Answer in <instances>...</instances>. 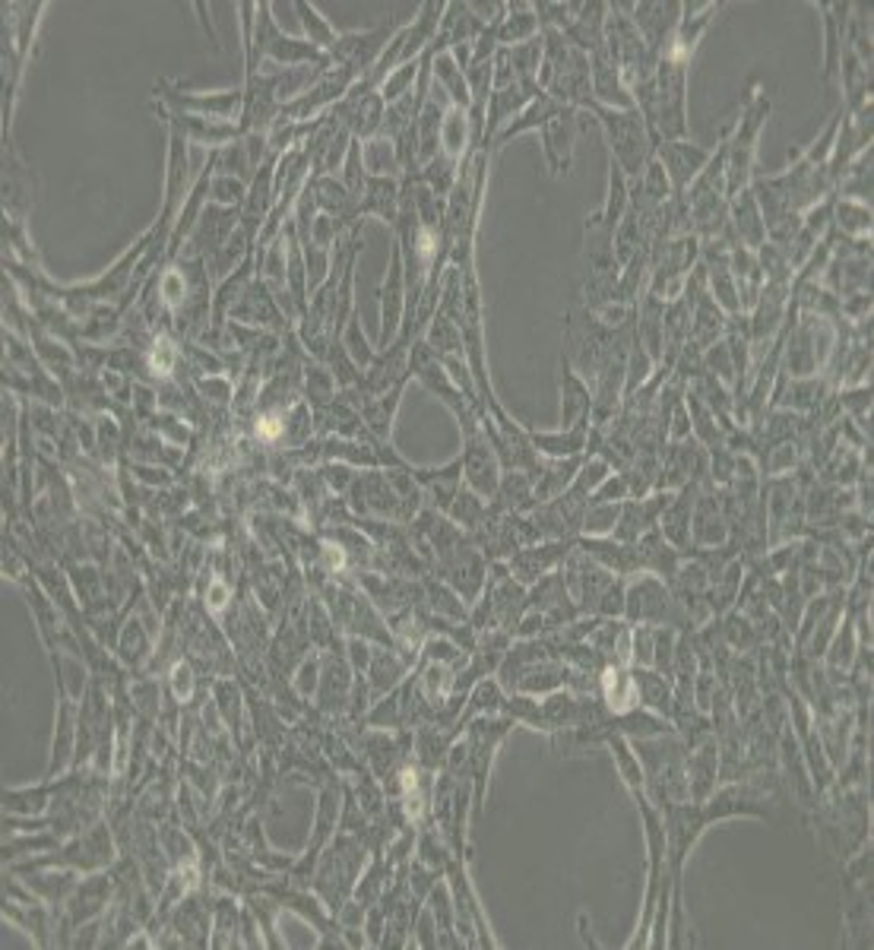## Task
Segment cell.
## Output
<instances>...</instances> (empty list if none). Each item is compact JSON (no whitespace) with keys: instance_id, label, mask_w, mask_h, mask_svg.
<instances>
[{"instance_id":"1","label":"cell","mask_w":874,"mask_h":950,"mask_svg":"<svg viewBox=\"0 0 874 950\" xmlns=\"http://www.w3.org/2000/svg\"><path fill=\"white\" fill-rule=\"evenodd\" d=\"M774 111V101L761 83L751 86L748 99L741 105L739 121L729 128V153H726V197H736L739 191L751 188L754 165H757V140Z\"/></svg>"},{"instance_id":"2","label":"cell","mask_w":874,"mask_h":950,"mask_svg":"<svg viewBox=\"0 0 874 950\" xmlns=\"http://www.w3.org/2000/svg\"><path fill=\"white\" fill-rule=\"evenodd\" d=\"M583 111H590L599 121V128L608 140V149H611V163L628 175V181H638L646 163L656 153V143L646 131L643 115L638 108H606L596 101H590Z\"/></svg>"},{"instance_id":"3","label":"cell","mask_w":874,"mask_h":950,"mask_svg":"<svg viewBox=\"0 0 874 950\" xmlns=\"http://www.w3.org/2000/svg\"><path fill=\"white\" fill-rule=\"evenodd\" d=\"M159 105L181 115H197L222 124H241L244 115V89H222V93H184L171 80H159L156 86Z\"/></svg>"},{"instance_id":"4","label":"cell","mask_w":874,"mask_h":950,"mask_svg":"<svg viewBox=\"0 0 874 950\" xmlns=\"http://www.w3.org/2000/svg\"><path fill=\"white\" fill-rule=\"evenodd\" d=\"M397 23H393V13L387 20V26H374V29H355V33H339V38L333 41V48L327 51V61L330 67H345L355 83L368 73L371 67L377 64V58L384 55V48L390 45V38L397 35Z\"/></svg>"},{"instance_id":"5","label":"cell","mask_w":874,"mask_h":950,"mask_svg":"<svg viewBox=\"0 0 874 950\" xmlns=\"http://www.w3.org/2000/svg\"><path fill=\"white\" fill-rule=\"evenodd\" d=\"M580 108H568V105H558L545 124L538 128V136H542V156H545V165L548 171L558 178V175H568V168L573 163V146H576V133H580Z\"/></svg>"},{"instance_id":"6","label":"cell","mask_w":874,"mask_h":950,"mask_svg":"<svg viewBox=\"0 0 874 950\" xmlns=\"http://www.w3.org/2000/svg\"><path fill=\"white\" fill-rule=\"evenodd\" d=\"M653 156L659 159L666 178H669V184H672V197H684L688 188L701 178V171L709 163L713 149L697 146L691 140H666V143H656V153Z\"/></svg>"},{"instance_id":"7","label":"cell","mask_w":874,"mask_h":950,"mask_svg":"<svg viewBox=\"0 0 874 950\" xmlns=\"http://www.w3.org/2000/svg\"><path fill=\"white\" fill-rule=\"evenodd\" d=\"M628 16H631L640 38L646 41V48L659 58L678 29L681 3H675V0H669V3H628Z\"/></svg>"},{"instance_id":"8","label":"cell","mask_w":874,"mask_h":950,"mask_svg":"<svg viewBox=\"0 0 874 950\" xmlns=\"http://www.w3.org/2000/svg\"><path fill=\"white\" fill-rule=\"evenodd\" d=\"M166 124L181 131L187 136V143H201V146H229L235 143L238 136H244L241 124H222V121H209V118H197V115H181V111H171L166 105H159Z\"/></svg>"},{"instance_id":"9","label":"cell","mask_w":874,"mask_h":950,"mask_svg":"<svg viewBox=\"0 0 874 950\" xmlns=\"http://www.w3.org/2000/svg\"><path fill=\"white\" fill-rule=\"evenodd\" d=\"M817 13L824 16V80L834 83L840 76L842 45H846V29L852 16V3H817Z\"/></svg>"},{"instance_id":"10","label":"cell","mask_w":874,"mask_h":950,"mask_svg":"<svg viewBox=\"0 0 874 950\" xmlns=\"http://www.w3.org/2000/svg\"><path fill=\"white\" fill-rule=\"evenodd\" d=\"M403 203V178H368L365 194L359 200V213L380 216L384 223H400Z\"/></svg>"},{"instance_id":"11","label":"cell","mask_w":874,"mask_h":950,"mask_svg":"<svg viewBox=\"0 0 874 950\" xmlns=\"http://www.w3.org/2000/svg\"><path fill=\"white\" fill-rule=\"evenodd\" d=\"M542 33L536 16V7L533 3H505V20L498 23V45L501 48H510V45H523L530 38H536Z\"/></svg>"},{"instance_id":"12","label":"cell","mask_w":874,"mask_h":950,"mask_svg":"<svg viewBox=\"0 0 874 950\" xmlns=\"http://www.w3.org/2000/svg\"><path fill=\"white\" fill-rule=\"evenodd\" d=\"M435 51V45H432ZM432 80L447 93V99L453 101L457 108L470 111V86H466V70L457 64V58L450 51H435L432 58Z\"/></svg>"},{"instance_id":"13","label":"cell","mask_w":874,"mask_h":950,"mask_svg":"<svg viewBox=\"0 0 874 950\" xmlns=\"http://www.w3.org/2000/svg\"><path fill=\"white\" fill-rule=\"evenodd\" d=\"M362 159H365L368 178H403V163H400L397 143L387 140L384 133L362 143Z\"/></svg>"},{"instance_id":"14","label":"cell","mask_w":874,"mask_h":950,"mask_svg":"<svg viewBox=\"0 0 874 950\" xmlns=\"http://www.w3.org/2000/svg\"><path fill=\"white\" fill-rule=\"evenodd\" d=\"M555 108H558V101L551 99V96H545V93H538L536 99L530 101V105H526V108H523V111L507 124L505 131L495 136V149L507 146L513 136H523V133H533V131L538 133V128L545 124V118H548Z\"/></svg>"},{"instance_id":"15","label":"cell","mask_w":874,"mask_h":950,"mask_svg":"<svg viewBox=\"0 0 874 950\" xmlns=\"http://www.w3.org/2000/svg\"><path fill=\"white\" fill-rule=\"evenodd\" d=\"M295 7V13H299V20H302V29H304V38L314 45V48H320V51H330L333 48V41L339 38V33L333 29V23L314 7V3H304V0H295L292 3Z\"/></svg>"},{"instance_id":"16","label":"cell","mask_w":874,"mask_h":950,"mask_svg":"<svg viewBox=\"0 0 874 950\" xmlns=\"http://www.w3.org/2000/svg\"><path fill=\"white\" fill-rule=\"evenodd\" d=\"M732 209H736V226H739L741 238H748L751 244H757L764 238V223H761V206L751 194V188L739 191L732 197Z\"/></svg>"},{"instance_id":"17","label":"cell","mask_w":874,"mask_h":950,"mask_svg":"<svg viewBox=\"0 0 874 950\" xmlns=\"http://www.w3.org/2000/svg\"><path fill=\"white\" fill-rule=\"evenodd\" d=\"M400 296H403V279H400V251H393V266L384 286V342L397 333L400 324Z\"/></svg>"},{"instance_id":"18","label":"cell","mask_w":874,"mask_h":950,"mask_svg":"<svg viewBox=\"0 0 874 950\" xmlns=\"http://www.w3.org/2000/svg\"><path fill=\"white\" fill-rule=\"evenodd\" d=\"M342 188L352 194L355 200H362L365 194V184H368V171H365V159H362V140H352L349 153H345V163H342Z\"/></svg>"},{"instance_id":"19","label":"cell","mask_w":874,"mask_h":950,"mask_svg":"<svg viewBox=\"0 0 874 950\" xmlns=\"http://www.w3.org/2000/svg\"><path fill=\"white\" fill-rule=\"evenodd\" d=\"M418 73H422V58L418 61H412V64H403L397 67L387 80H384V86H380V96H384V101L387 105H393V101H400L403 96H409L412 93V86L418 83Z\"/></svg>"},{"instance_id":"20","label":"cell","mask_w":874,"mask_h":950,"mask_svg":"<svg viewBox=\"0 0 874 950\" xmlns=\"http://www.w3.org/2000/svg\"><path fill=\"white\" fill-rule=\"evenodd\" d=\"M247 181H241V178H235V175H213V181H209V197L216 200L219 206H226V209H235V206H241L244 200H247Z\"/></svg>"},{"instance_id":"21","label":"cell","mask_w":874,"mask_h":950,"mask_svg":"<svg viewBox=\"0 0 874 950\" xmlns=\"http://www.w3.org/2000/svg\"><path fill=\"white\" fill-rule=\"evenodd\" d=\"M533 441L551 457H571L583 447V425H573L565 434H533Z\"/></svg>"},{"instance_id":"22","label":"cell","mask_w":874,"mask_h":950,"mask_svg":"<svg viewBox=\"0 0 874 950\" xmlns=\"http://www.w3.org/2000/svg\"><path fill=\"white\" fill-rule=\"evenodd\" d=\"M837 223L846 231L865 235V231H872V206L869 203H855V200H840L837 203Z\"/></svg>"}]
</instances>
